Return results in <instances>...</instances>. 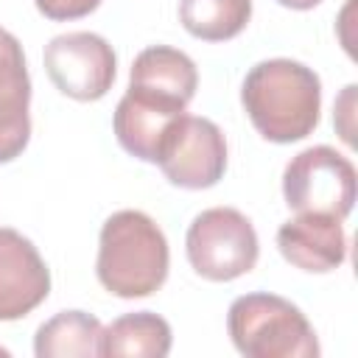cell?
Listing matches in <instances>:
<instances>
[{"label":"cell","instance_id":"obj_3","mask_svg":"<svg viewBox=\"0 0 358 358\" xmlns=\"http://www.w3.org/2000/svg\"><path fill=\"white\" fill-rule=\"evenodd\" d=\"M227 330L246 358H316L319 338L305 313L277 294H243L229 305Z\"/></svg>","mask_w":358,"mask_h":358},{"label":"cell","instance_id":"obj_15","mask_svg":"<svg viewBox=\"0 0 358 358\" xmlns=\"http://www.w3.org/2000/svg\"><path fill=\"white\" fill-rule=\"evenodd\" d=\"M252 17V0H179V22L204 42L238 36Z\"/></svg>","mask_w":358,"mask_h":358},{"label":"cell","instance_id":"obj_4","mask_svg":"<svg viewBox=\"0 0 358 358\" xmlns=\"http://www.w3.org/2000/svg\"><path fill=\"white\" fill-rule=\"evenodd\" d=\"M185 252L199 277L229 282L255 268L260 243L252 221L241 210L210 207L187 227Z\"/></svg>","mask_w":358,"mask_h":358},{"label":"cell","instance_id":"obj_19","mask_svg":"<svg viewBox=\"0 0 358 358\" xmlns=\"http://www.w3.org/2000/svg\"><path fill=\"white\" fill-rule=\"evenodd\" d=\"M277 3L285 6V8H294V11H308V8L319 6L322 0H277Z\"/></svg>","mask_w":358,"mask_h":358},{"label":"cell","instance_id":"obj_18","mask_svg":"<svg viewBox=\"0 0 358 358\" xmlns=\"http://www.w3.org/2000/svg\"><path fill=\"white\" fill-rule=\"evenodd\" d=\"M352 11H355V0H347V6L341 8V17H338V39H341V45H344V50H347L350 56H355L352 39H350V34H347V25H350V17H352Z\"/></svg>","mask_w":358,"mask_h":358},{"label":"cell","instance_id":"obj_9","mask_svg":"<svg viewBox=\"0 0 358 358\" xmlns=\"http://www.w3.org/2000/svg\"><path fill=\"white\" fill-rule=\"evenodd\" d=\"M280 255L310 274L336 271L347 257V235L338 218L322 213H296L277 229Z\"/></svg>","mask_w":358,"mask_h":358},{"label":"cell","instance_id":"obj_16","mask_svg":"<svg viewBox=\"0 0 358 358\" xmlns=\"http://www.w3.org/2000/svg\"><path fill=\"white\" fill-rule=\"evenodd\" d=\"M355 92L358 87L355 84H347L341 90V95L336 98V106H333V123H336V131L338 137L352 148L355 145Z\"/></svg>","mask_w":358,"mask_h":358},{"label":"cell","instance_id":"obj_7","mask_svg":"<svg viewBox=\"0 0 358 358\" xmlns=\"http://www.w3.org/2000/svg\"><path fill=\"white\" fill-rule=\"evenodd\" d=\"M45 70L53 87L73 101L103 98L117 76L112 45L92 31L59 34L45 45Z\"/></svg>","mask_w":358,"mask_h":358},{"label":"cell","instance_id":"obj_17","mask_svg":"<svg viewBox=\"0 0 358 358\" xmlns=\"http://www.w3.org/2000/svg\"><path fill=\"white\" fill-rule=\"evenodd\" d=\"M39 14H45L48 20L64 22V20H78L87 17L90 11H95L101 6V0H34Z\"/></svg>","mask_w":358,"mask_h":358},{"label":"cell","instance_id":"obj_6","mask_svg":"<svg viewBox=\"0 0 358 358\" xmlns=\"http://www.w3.org/2000/svg\"><path fill=\"white\" fill-rule=\"evenodd\" d=\"M157 165L162 168L165 179L185 190H204L218 185V179L227 171V140L224 131L207 120L182 112L162 145Z\"/></svg>","mask_w":358,"mask_h":358},{"label":"cell","instance_id":"obj_12","mask_svg":"<svg viewBox=\"0 0 358 358\" xmlns=\"http://www.w3.org/2000/svg\"><path fill=\"white\" fill-rule=\"evenodd\" d=\"M199 87V70L193 59L171 45H151L137 53L129 73V90L187 106Z\"/></svg>","mask_w":358,"mask_h":358},{"label":"cell","instance_id":"obj_5","mask_svg":"<svg viewBox=\"0 0 358 358\" xmlns=\"http://www.w3.org/2000/svg\"><path fill=\"white\" fill-rule=\"evenodd\" d=\"M358 193L355 165L330 145L299 151L282 171V196L294 213H322L344 221Z\"/></svg>","mask_w":358,"mask_h":358},{"label":"cell","instance_id":"obj_14","mask_svg":"<svg viewBox=\"0 0 358 358\" xmlns=\"http://www.w3.org/2000/svg\"><path fill=\"white\" fill-rule=\"evenodd\" d=\"M101 322L84 310H62L34 336L36 358H90L98 355Z\"/></svg>","mask_w":358,"mask_h":358},{"label":"cell","instance_id":"obj_13","mask_svg":"<svg viewBox=\"0 0 358 358\" xmlns=\"http://www.w3.org/2000/svg\"><path fill=\"white\" fill-rule=\"evenodd\" d=\"M171 324L151 313L137 310L115 319L109 327L101 330L98 355L117 358V355H134V358H165L171 352Z\"/></svg>","mask_w":358,"mask_h":358},{"label":"cell","instance_id":"obj_8","mask_svg":"<svg viewBox=\"0 0 358 358\" xmlns=\"http://www.w3.org/2000/svg\"><path fill=\"white\" fill-rule=\"evenodd\" d=\"M50 294V271L36 246L17 229L0 227V322L39 308Z\"/></svg>","mask_w":358,"mask_h":358},{"label":"cell","instance_id":"obj_1","mask_svg":"<svg viewBox=\"0 0 358 358\" xmlns=\"http://www.w3.org/2000/svg\"><path fill=\"white\" fill-rule=\"evenodd\" d=\"M241 101L260 137L296 143L319 126L322 81L302 62L266 59L246 73Z\"/></svg>","mask_w":358,"mask_h":358},{"label":"cell","instance_id":"obj_11","mask_svg":"<svg viewBox=\"0 0 358 358\" xmlns=\"http://www.w3.org/2000/svg\"><path fill=\"white\" fill-rule=\"evenodd\" d=\"M185 109L134 90H126V95L117 101L112 126H115V137L123 145V151H129L131 157L143 159V162H154L159 157V145L171 129V123L182 115Z\"/></svg>","mask_w":358,"mask_h":358},{"label":"cell","instance_id":"obj_2","mask_svg":"<svg viewBox=\"0 0 358 358\" xmlns=\"http://www.w3.org/2000/svg\"><path fill=\"white\" fill-rule=\"evenodd\" d=\"M168 263V241L151 215L117 210L103 221L95 274L109 294L120 299L151 296L165 285Z\"/></svg>","mask_w":358,"mask_h":358},{"label":"cell","instance_id":"obj_20","mask_svg":"<svg viewBox=\"0 0 358 358\" xmlns=\"http://www.w3.org/2000/svg\"><path fill=\"white\" fill-rule=\"evenodd\" d=\"M0 352H3V355H6V350H3V347H0Z\"/></svg>","mask_w":358,"mask_h":358},{"label":"cell","instance_id":"obj_10","mask_svg":"<svg viewBox=\"0 0 358 358\" xmlns=\"http://www.w3.org/2000/svg\"><path fill=\"white\" fill-rule=\"evenodd\" d=\"M31 78L22 45L0 28V162L17 159L31 140Z\"/></svg>","mask_w":358,"mask_h":358}]
</instances>
